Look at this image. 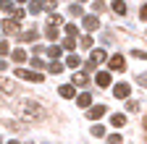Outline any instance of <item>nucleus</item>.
<instances>
[{
    "label": "nucleus",
    "instance_id": "nucleus-16",
    "mask_svg": "<svg viewBox=\"0 0 147 144\" xmlns=\"http://www.w3.org/2000/svg\"><path fill=\"white\" fill-rule=\"evenodd\" d=\"M110 8H113L118 16H126V3H123V0H113V5H110Z\"/></svg>",
    "mask_w": 147,
    "mask_h": 144
},
{
    "label": "nucleus",
    "instance_id": "nucleus-37",
    "mask_svg": "<svg viewBox=\"0 0 147 144\" xmlns=\"http://www.w3.org/2000/svg\"><path fill=\"white\" fill-rule=\"evenodd\" d=\"M142 126H144V131H147V115H144V118H142Z\"/></svg>",
    "mask_w": 147,
    "mask_h": 144
},
{
    "label": "nucleus",
    "instance_id": "nucleus-3",
    "mask_svg": "<svg viewBox=\"0 0 147 144\" xmlns=\"http://www.w3.org/2000/svg\"><path fill=\"white\" fill-rule=\"evenodd\" d=\"M16 76L24 81H34V84L42 81V74H34V71H26V68H16Z\"/></svg>",
    "mask_w": 147,
    "mask_h": 144
},
{
    "label": "nucleus",
    "instance_id": "nucleus-36",
    "mask_svg": "<svg viewBox=\"0 0 147 144\" xmlns=\"http://www.w3.org/2000/svg\"><path fill=\"white\" fill-rule=\"evenodd\" d=\"M137 81H139V84H144V86H147V74H142V76H137Z\"/></svg>",
    "mask_w": 147,
    "mask_h": 144
},
{
    "label": "nucleus",
    "instance_id": "nucleus-13",
    "mask_svg": "<svg viewBox=\"0 0 147 144\" xmlns=\"http://www.w3.org/2000/svg\"><path fill=\"white\" fill-rule=\"evenodd\" d=\"M76 102H79V107H89V105H92V94H89V92H84V94H79V97H76Z\"/></svg>",
    "mask_w": 147,
    "mask_h": 144
},
{
    "label": "nucleus",
    "instance_id": "nucleus-7",
    "mask_svg": "<svg viewBox=\"0 0 147 144\" xmlns=\"http://www.w3.org/2000/svg\"><path fill=\"white\" fill-rule=\"evenodd\" d=\"M0 26H3L5 34H18V29H21V26H18V21H13V19H5Z\"/></svg>",
    "mask_w": 147,
    "mask_h": 144
},
{
    "label": "nucleus",
    "instance_id": "nucleus-22",
    "mask_svg": "<svg viewBox=\"0 0 147 144\" xmlns=\"http://www.w3.org/2000/svg\"><path fill=\"white\" fill-rule=\"evenodd\" d=\"M13 60H16V63H24V60H26V52H24V50H13Z\"/></svg>",
    "mask_w": 147,
    "mask_h": 144
},
{
    "label": "nucleus",
    "instance_id": "nucleus-27",
    "mask_svg": "<svg viewBox=\"0 0 147 144\" xmlns=\"http://www.w3.org/2000/svg\"><path fill=\"white\" fill-rule=\"evenodd\" d=\"M108 144H121V134H110L108 136Z\"/></svg>",
    "mask_w": 147,
    "mask_h": 144
},
{
    "label": "nucleus",
    "instance_id": "nucleus-41",
    "mask_svg": "<svg viewBox=\"0 0 147 144\" xmlns=\"http://www.w3.org/2000/svg\"><path fill=\"white\" fill-rule=\"evenodd\" d=\"M0 107H3V97H0Z\"/></svg>",
    "mask_w": 147,
    "mask_h": 144
},
{
    "label": "nucleus",
    "instance_id": "nucleus-12",
    "mask_svg": "<svg viewBox=\"0 0 147 144\" xmlns=\"http://www.w3.org/2000/svg\"><path fill=\"white\" fill-rule=\"evenodd\" d=\"M87 84V74H74L71 76V86H84Z\"/></svg>",
    "mask_w": 147,
    "mask_h": 144
},
{
    "label": "nucleus",
    "instance_id": "nucleus-8",
    "mask_svg": "<svg viewBox=\"0 0 147 144\" xmlns=\"http://www.w3.org/2000/svg\"><path fill=\"white\" fill-rule=\"evenodd\" d=\"M129 92H131V89H129V84H116V86H113V94H116L118 100H126Z\"/></svg>",
    "mask_w": 147,
    "mask_h": 144
},
{
    "label": "nucleus",
    "instance_id": "nucleus-6",
    "mask_svg": "<svg viewBox=\"0 0 147 144\" xmlns=\"http://www.w3.org/2000/svg\"><path fill=\"white\" fill-rule=\"evenodd\" d=\"M82 24H84V29L95 31V29L100 26V19H97V13H95V16H84V19H82Z\"/></svg>",
    "mask_w": 147,
    "mask_h": 144
},
{
    "label": "nucleus",
    "instance_id": "nucleus-9",
    "mask_svg": "<svg viewBox=\"0 0 147 144\" xmlns=\"http://www.w3.org/2000/svg\"><path fill=\"white\" fill-rule=\"evenodd\" d=\"M18 37H21L24 42H34L37 37H40V31L37 29H26V31H18Z\"/></svg>",
    "mask_w": 147,
    "mask_h": 144
},
{
    "label": "nucleus",
    "instance_id": "nucleus-11",
    "mask_svg": "<svg viewBox=\"0 0 147 144\" xmlns=\"http://www.w3.org/2000/svg\"><path fill=\"white\" fill-rule=\"evenodd\" d=\"M95 81H97V86H110V74L108 71H100V74L95 76Z\"/></svg>",
    "mask_w": 147,
    "mask_h": 144
},
{
    "label": "nucleus",
    "instance_id": "nucleus-4",
    "mask_svg": "<svg viewBox=\"0 0 147 144\" xmlns=\"http://www.w3.org/2000/svg\"><path fill=\"white\" fill-rule=\"evenodd\" d=\"M105 113H108V107H105V105H89V110H87V118H89V121H100Z\"/></svg>",
    "mask_w": 147,
    "mask_h": 144
},
{
    "label": "nucleus",
    "instance_id": "nucleus-34",
    "mask_svg": "<svg viewBox=\"0 0 147 144\" xmlns=\"http://www.w3.org/2000/svg\"><path fill=\"white\" fill-rule=\"evenodd\" d=\"M139 19H142V21H147V5H142V11H139Z\"/></svg>",
    "mask_w": 147,
    "mask_h": 144
},
{
    "label": "nucleus",
    "instance_id": "nucleus-25",
    "mask_svg": "<svg viewBox=\"0 0 147 144\" xmlns=\"http://www.w3.org/2000/svg\"><path fill=\"white\" fill-rule=\"evenodd\" d=\"M0 11H13V3H11V0H0Z\"/></svg>",
    "mask_w": 147,
    "mask_h": 144
},
{
    "label": "nucleus",
    "instance_id": "nucleus-38",
    "mask_svg": "<svg viewBox=\"0 0 147 144\" xmlns=\"http://www.w3.org/2000/svg\"><path fill=\"white\" fill-rule=\"evenodd\" d=\"M0 71H5V60H0Z\"/></svg>",
    "mask_w": 147,
    "mask_h": 144
},
{
    "label": "nucleus",
    "instance_id": "nucleus-33",
    "mask_svg": "<svg viewBox=\"0 0 147 144\" xmlns=\"http://www.w3.org/2000/svg\"><path fill=\"white\" fill-rule=\"evenodd\" d=\"M32 66H34V68H45V63H42L40 58H32Z\"/></svg>",
    "mask_w": 147,
    "mask_h": 144
},
{
    "label": "nucleus",
    "instance_id": "nucleus-31",
    "mask_svg": "<svg viewBox=\"0 0 147 144\" xmlns=\"http://www.w3.org/2000/svg\"><path fill=\"white\" fill-rule=\"evenodd\" d=\"M126 107H129V110H139V102H134V100H129V102H126Z\"/></svg>",
    "mask_w": 147,
    "mask_h": 144
},
{
    "label": "nucleus",
    "instance_id": "nucleus-20",
    "mask_svg": "<svg viewBox=\"0 0 147 144\" xmlns=\"http://www.w3.org/2000/svg\"><path fill=\"white\" fill-rule=\"evenodd\" d=\"M68 13H71V16H76V19H82V16H84V8H82L79 3H74V5L68 8Z\"/></svg>",
    "mask_w": 147,
    "mask_h": 144
},
{
    "label": "nucleus",
    "instance_id": "nucleus-40",
    "mask_svg": "<svg viewBox=\"0 0 147 144\" xmlns=\"http://www.w3.org/2000/svg\"><path fill=\"white\" fill-rule=\"evenodd\" d=\"M74 3H84V0H74Z\"/></svg>",
    "mask_w": 147,
    "mask_h": 144
},
{
    "label": "nucleus",
    "instance_id": "nucleus-10",
    "mask_svg": "<svg viewBox=\"0 0 147 144\" xmlns=\"http://www.w3.org/2000/svg\"><path fill=\"white\" fill-rule=\"evenodd\" d=\"M42 11H45V3H42V0H29V13L32 16L42 13Z\"/></svg>",
    "mask_w": 147,
    "mask_h": 144
},
{
    "label": "nucleus",
    "instance_id": "nucleus-14",
    "mask_svg": "<svg viewBox=\"0 0 147 144\" xmlns=\"http://www.w3.org/2000/svg\"><path fill=\"white\" fill-rule=\"evenodd\" d=\"M0 89H5V94H16V92H18L16 84H11V81H5V79H0Z\"/></svg>",
    "mask_w": 147,
    "mask_h": 144
},
{
    "label": "nucleus",
    "instance_id": "nucleus-17",
    "mask_svg": "<svg viewBox=\"0 0 147 144\" xmlns=\"http://www.w3.org/2000/svg\"><path fill=\"white\" fill-rule=\"evenodd\" d=\"M66 66H68V68H79V66H82V58H79V55H68V58H66Z\"/></svg>",
    "mask_w": 147,
    "mask_h": 144
},
{
    "label": "nucleus",
    "instance_id": "nucleus-26",
    "mask_svg": "<svg viewBox=\"0 0 147 144\" xmlns=\"http://www.w3.org/2000/svg\"><path fill=\"white\" fill-rule=\"evenodd\" d=\"M63 47H66V50H74V47H76V40H74V37H66Z\"/></svg>",
    "mask_w": 147,
    "mask_h": 144
},
{
    "label": "nucleus",
    "instance_id": "nucleus-5",
    "mask_svg": "<svg viewBox=\"0 0 147 144\" xmlns=\"http://www.w3.org/2000/svg\"><path fill=\"white\" fill-rule=\"evenodd\" d=\"M108 66H110V71H123V68H126V60H123V55H118V52H116V55L108 58Z\"/></svg>",
    "mask_w": 147,
    "mask_h": 144
},
{
    "label": "nucleus",
    "instance_id": "nucleus-35",
    "mask_svg": "<svg viewBox=\"0 0 147 144\" xmlns=\"http://www.w3.org/2000/svg\"><path fill=\"white\" fill-rule=\"evenodd\" d=\"M92 45V37H82V47H89Z\"/></svg>",
    "mask_w": 147,
    "mask_h": 144
},
{
    "label": "nucleus",
    "instance_id": "nucleus-30",
    "mask_svg": "<svg viewBox=\"0 0 147 144\" xmlns=\"http://www.w3.org/2000/svg\"><path fill=\"white\" fill-rule=\"evenodd\" d=\"M92 134H95V136H102L105 129H102V126H92Z\"/></svg>",
    "mask_w": 147,
    "mask_h": 144
},
{
    "label": "nucleus",
    "instance_id": "nucleus-42",
    "mask_svg": "<svg viewBox=\"0 0 147 144\" xmlns=\"http://www.w3.org/2000/svg\"><path fill=\"white\" fill-rule=\"evenodd\" d=\"M8 144H18V141H8Z\"/></svg>",
    "mask_w": 147,
    "mask_h": 144
},
{
    "label": "nucleus",
    "instance_id": "nucleus-15",
    "mask_svg": "<svg viewBox=\"0 0 147 144\" xmlns=\"http://www.w3.org/2000/svg\"><path fill=\"white\" fill-rule=\"evenodd\" d=\"M58 92H61V97H66V100H71L74 94H76V92H74V86H71V84H63V86L58 89Z\"/></svg>",
    "mask_w": 147,
    "mask_h": 144
},
{
    "label": "nucleus",
    "instance_id": "nucleus-29",
    "mask_svg": "<svg viewBox=\"0 0 147 144\" xmlns=\"http://www.w3.org/2000/svg\"><path fill=\"white\" fill-rule=\"evenodd\" d=\"M66 34H68V37H76V26L68 24V26H66Z\"/></svg>",
    "mask_w": 147,
    "mask_h": 144
},
{
    "label": "nucleus",
    "instance_id": "nucleus-18",
    "mask_svg": "<svg viewBox=\"0 0 147 144\" xmlns=\"http://www.w3.org/2000/svg\"><path fill=\"white\" fill-rule=\"evenodd\" d=\"M110 123H113L116 129H123V126H126V115H118V113H116L113 118H110Z\"/></svg>",
    "mask_w": 147,
    "mask_h": 144
},
{
    "label": "nucleus",
    "instance_id": "nucleus-32",
    "mask_svg": "<svg viewBox=\"0 0 147 144\" xmlns=\"http://www.w3.org/2000/svg\"><path fill=\"white\" fill-rule=\"evenodd\" d=\"M8 52H11L8 50V42H0V55H8Z\"/></svg>",
    "mask_w": 147,
    "mask_h": 144
},
{
    "label": "nucleus",
    "instance_id": "nucleus-2",
    "mask_svg": "<svg viewBox=\"0 0 147 144\" xmlns=\"http://www.w3.org/2000/svg\"><path fill=\"white\" fill-rule=\"evenodd\" d=\"M105 60H108V52L97 47V50H92V55H89V63H87V68L92 71V68H97V66H100V63H105Z\"/></svg>",
    "mask_w": 147,
    "mask_h": 144
},
{
    "label": "nucleus",
    "instance_id": "nucleus-21",
    "mask_svg": "<svg viewBox=\"0 0 147 144\" xmlns=\"http://www.w3.org/2000/svg\"><path fill=\"white\" fill-rule=\"evenodd\" d=\"M61 52H63V50H61L58 45H50V47H47V55H50L53 60H55V58H61Z\"/></svg>",
    "mask_w": 147,
    "mask_h": 144
},
{
    "label": "nucleus",
    "instance_id": "nucleus-24",
    "mask_svg": "<svg viewBox=\"0 0 147 144\" xmlns=\"http://www.w3.org/2000/svg\"><path fill=\"white\" fill-rule=\"evenodd\" d=\"M61 24H63L61 16H58V13H50V26H61Z\"/></svg>",
    "mask_w": 147,
    "mask_h": 144
},
{
    "label": "nucleus",
    "instance_id": "nucleus-1",
    "mask_svg": "<svg viewBox=\"0 0 147 144\" xmlns=\"http://www.w3.org/2000/svg\"><path fill=\"white\" fill-rule=\"evenodd\" d=\"M18 113H21V118H24V121H42V118H45L42 107L37 105V102H32V100H24V102H21V107H18Z\"/></svg>",
    "mask_w": 147,
    "mask_h": 144
},
{
    "label": "nucleus",
    "instance_id": "nucleus-19",
    "mask_svg": "<svg viewBox=\"0 0 147 144\" xmlns=\"http://www.w3.org/2000/svg\"><path fill=\"white\" fill-rule=\"evenodd\" d=\"M45 37L55 42V40H58V29H55V26H50V24H47V26H45Z\"/></svg>",
    "mask_w": 147,
    "mask_h": 144
},
{
    "label": "nucleus",
    "instance_id": "nucleus-23",
    "mask_svg": "<svg viewBox=\"0 0 147 144\" xmlns=\"http://www.w3.org/2000/svg\"><path fill=\"white\" fill-rule=\"evenodd\" d=\"M47 71H50V74H61V71H63V66H61L58 60H53V63L47 66Z\"/></svg>",
    "mask_w": 147,
    "mask_h": 144
},
{
    "label": "nucleus",
    "instance_id": "nucleus-39",
    "mask_svg": "<svg viewBox=\"0 0 147 144\" xmlns=\"http://www.w3.org/2000/svg\"><path fill=\"white\" fill-rule=\"evenodd\" d=\"M18 3H29V0H18Z\"/></svg>",
    "mask_w": 147,
    "mask_h": 144
},
{
    "label": "nucleus",
    "instance_id": "nucleus-28",
    "mask_svg": "<svg viewBox=\"0 0 147 144\" xmlns=\"http://www.w3.org/2000/svg\"><path fill=\"white\" fill-rule=\"evenodd\" d=\"M131 55H134V58H144V60H147V50H131Z\"/></svg>",
    "mask_w": 147,
    "mask_h": 144
}]
</instances>
